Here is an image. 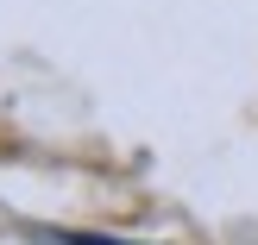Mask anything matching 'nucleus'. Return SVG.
Listing matches in <instances>:
<instances>
[{
    "mask_svg": "<svg viewBox=\"0 0 258 245\" xmlns=\"http://www.w3.org/2000/svg\"><path fill=\"white\" fill-rule=\"evenodd\" d=\"M38 245H139V239H113V233H82V226H32Z\"/></svg>",
    "mask_w": 258,
    "mask_h": 245,
    "instance_id": "nucleus-1",
    "label": "nucleus"
}]
</instances>
